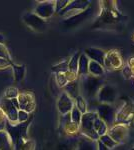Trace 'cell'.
<instances>
[{
	"instance_id": "obj_13",
	"label": "cell",
	"mask_w": 134,
	"mask_h": 150,
	"mask_svg": "<svg viewBox=\"0 0 134 150\" xmlns=\"http://www.w3.org/2000/svg\"><path fill=\"white\" fill-rule=\"evenodd\" d=\"M73 107H74V100L70 98L66 93L62 92L57 101V108L59 113L61 115L68 114V113H70Z\"/></svg>"
},
{
	"instance_id": "obj_3",
	"label": "cell",
	"mask_w": 134,
	"mask_h": 150,
	"mask_svg": "<svg viewBox=\"0 0 134 150\" xmlns=\"http://www.w3.org/2000/svg\"><path fill=\"white\" fill-rule=\"evenodd\" d=\"M113 125H125L134 128V102L132 100H127L117 109Z\"/></svg>"
},
{
	"instance_id": "obj_32",
	"label": "cell",
	"mask_w": 134,
	"mask_h": 150,
	"mask_svg": "<svg viewBox=\"0 0 134 150\" xmlns=\"http://www.w3.org/2000/svg\"><path fill=\"white\" fill-rule=\"evenodd\" d=\"M69 3V0H60V1H55V12L59 13L63 8L66 7L67 4Z\"/></svg>"
},
{
	"instance_id": "obj_33",
	"label": "cell",
	"mask_w": 134,
	"mask_h": 150,
	"mask_svg": "<svg viewBox=\"0 0 134 150\" xmlns=\"http://www.w3.org/2000/svg\"><path fill=\"white\" fill-rule=\"evenodd\" d=\"M29 113H27L26 111H24V110H19V112H18V115H17V119L19 120V122L20 123H22L24 121H26V120L29 118Z\"/></svg>"
},
{
	"instance_id": "obj_8",
	"label": "cell",
	"mask_w": 134,
	"mask_h": 150,
	"mask_svg": "<svg viewBox=\"0 0 134 150\" xmlns=\"http://www.w3.org/2000/svg\"><path fill=\"white\" fill-rule=\"evenodd\" d=\"M117 89L111 84H103V86L99 89L98 93H97L96 99L99 103L103 104H113L117 99Z\"/></svg>"
},
{
	"instance_id": "obj_25",
	"label": "cell",
	"mask_w": 134,
	"mask_h": 150,
	"mask_svg": "<svg viewBox=\"0 0 134 150\" xmlns=\"http://www.w3.org/2000/svg\"><path fill=\"white\" fill-rule=\"evenodd\" d=\"M98 141H100L102 144L104 145V146H106L108 149H112V148H115V146H117V143H116L115 141H114L113 139L111 138L110 136H109L108 134H104V135H102L101 137H99V140Z\"/></svg>"
},
{
	"instance_id": "obj_40",
	"label": "cell",
	"mask_w": 134,
	"mask_h": 150,
	"mask_svg": "<svg viewBox=\"0 0 134 150\" xmlns=\"http://www.w3.org/2000/svg\"><path fill=\"white\" fill-rule=\"evenodd\" d=\"M130 150H134V146H133V147H132V148H131Z\"/></svg>"
},
{
	"instance_id": "obj_26",
	"label": "cell",
	"mask_w": 134,
	"mask_h": 150,
	"mask_svg": "<svg viewBox=\"0 0 134 150\" xmlns=\"http://www.w3.org/2000/svg\"><path fill=\"white\" fill-rule=\"evenodd\" d=\"M69 114H70V119H71V121L73 123H75V124L80 125L81 118H82V113L75 107V105H74V107L72 108V110L70 111Z\"/></svg>"
},
{
	"instance_id": "obj_36",
	"label": "cell",
	"mask_w": 134,
	"mask_h": 150,
	"mask_svg": "<svg viewBox=\"0 0 134 150\" xmlns=\"http://www.w3.org/2000/svg\"><path fill=\"white\" fill-rule=\"evenodd\" d=\"M126 65L130 68L131 73H132V76L134 77V57L129 58V59L127 60V63H126Z\"/></svg>"
},
{
	"instance_id": "obj_29",
	"label": "cell",
	"mask_w": 134,
	"mask_h": 150,
	"mask_svg": "<svg viewBox=\"0 0 134 150\" xmlns=\"http://www.w3.org/2000/svg\"><path fill=\"white\" fill-rule=\"evenodd\" d=\"M7 134L4 132H0V150L9 149V141L7 140Z\"/></svg>"
},
{
	"instance_id": "obj_30",
	"label": "cell",
	"mask_w": 134,
	"mask_h": 150,
	"mask_svg": "<svg viewBox=\"0 0 134 150\" xmlns=\"http://www.w3.org/2000/svg\"><path fill=\"white\" fill-rule=\"evenodd\" d=\"M13 67L14 72H15V79L17 81H20L23 78L24 73H25V68L23 66H15V65H13Z\"/></svg>"
},
{
	"instance_id": "obj_12",
	"label": "cell",
	"mask_w": 134,
	"mask_h": 150,
	"mask_svg": "<svg viewBox=\"0 0 134 150\" xmlns=\"http://www.w3.org/2000/svg\"><path fill=\"white\" fill-rule=\"evenodd\" d=\"M92 14V8L91 6L88 7L86 10L80 12V13L76 14L74 16H71L69 18H66L64 21H63V24L67 27H74V26H77L79 24H81L82 22H84L87 18L89 17Z\"/></svg>"
},
{
	"instance_id": "obj_15",
	"label": "cell",
	"mask_w": 134,
	"mask_h": 150,
	"mask_svg": "<svg viewBox=\"0 0 134 150\" xmlns=\"http://www.w3.org/2000/svg\"><path fill=\"white\" fill-rule=\"evenodd\" d=\"M83 53L86 55L87 57H88L89 60L97 62V63H99L100 65L103 66L104 59H105V55H106V51L100 49V48L89 47V48H86Z\"/></svg>"
},
{
	"instance_id": "obj_31",
	"label": "cell",
	"mask_w": 134,
	"mask_h": 150,
	"mask_svg": "<svg viewBox=\"0 0 134 150\" xmlns=\"http://www.w3.org/2000/svg\"><path fill=\"white\" fill-rule=\"evenodd\" d=\"M0 59L6 60L7 62H10L11 63V59H10V57H9V53L7 51L6 48L2 44H0Z\"/></svg>"
},
{
	"instance_id": "obj_35",
	"label": "cell",
	"mask_w": 134,
	"mask_h": 150,
	"mask_svg": "<svg viewBox=\"0 0 134 150\" xmlns=\"http://www.w3.org/2000/svg\"><path fill=\"white\" fill-rule=\"evenodd\" d=\"M22 150H34V142L33 141L23 142Z\"/></svg>"
},
{
	"instance_id": "obj_39",
	"label": "cell",
	"mask_w": 134,
	"mask_h": 150,
	"mask_svg": "<svg viewBox=\"0 0 134 150\" xmlns=\"http://www.w3.org/2000/svg\"><path fill=\"white\" fill-rule=\"evenodd\" d=\"M0 41H3V37H2V35H0Z\"/></svg>"
},
{
	"instance_id": "obj_17",
	"label": "cell",
	"mask_w": 134,
	"mask_h": 150,
	"mask_svg": "<svg viewBox=\"0 0 134 150\" xmlns=\"http://www.w3.org/2000/svg\"><path fill=\"white\" fill-rule=\"evenodd\" d=\"M75 150H97V141L88 139L80 135Z\"/></svg>"
},
{
	"instance_id": "obj_41",
	"label": "cell",
	"mask_w": 134,
	"mask_h": 150,
	"mask_svg": "<svg viewBox=\"0 0 134 150\" xmlns=\"http://www.w3.org/2000/svg\"><path fill=\"white\" fill-rule=\"evenodd\" d=\"M132 39H133V41H134V35H133V37H132Z\"/></svg>"
},
{
	"instance_id": "obj_22",
	"label": "cell",
	"mask_w": 134,
	"mask_h": 150,
	"mask_svg": "<svg viewBox=\"0 0 134 150\" xmlns=\"http://www.w3.org/2000/svg\"><path fill=\"white\" fill-rule=\"evenodd\" d=\"M93 128L95 130V132L98 134L99 137H101L102 135L106 134L107 131H108V126L104 121H102L100 118L97 116L96 118L94 119V123H93Z\"/></svg>"
},
{
	"instance_id": "obj_5",
	"label": "cell",
	"mask_w": 134,
	"mask_h": 150,
	"mask_svg": "<svg viewBox=\"0 0 134 150\" xmlns=\"http://www.w3.org/2000/svg\"><path fill=\"white\" fill-rule=\"evenodd\" d=\"M90 6H91V1L88 0H73V1H69L66 7L59 12V15L64 16L66 19L86 10Z\"/></svg>"
},
{
	"instance_id": "obj_27",
	"label": "cell",
	"mask_w": 134,
	"mask_h": 150,
	"mask_svg": "<svg viewBox=\"0 0 134 150\" xmlns=\"http://www.w3.org/2000/svg\"><path fill=\"white\" fill-rule=\"evenodd\" d=\"M68 60H65V61H62L60 63L54 65L52 67V71L55 72V73H66L68 71Z\"/></svg>"
},
{
	"instance_id": "obj_37",
	"label": "cell",
	"mask_w": 134,
	"mask_h": 150,
	"mask_svg": "<svg viewBox=\"0 0 134 150\" xmlns=\"http://www.w3.org/2000/svg\"><path fill=\"white\" fill-rule=\"evenodd\" d=\"M97 150H110V149H108L106 146H104L100 141H97Z\"/></svg>"
},
{
	"instance_id": "obj_21",
	"label": "cell",
	"mask_w": 134,
	"mask_h": 150,
	"mask_svg": "<svg viewBox=\"0 0 134 150\" xmlns=\"http://www.w3.org/2000/svg\"><path fill=\"white\" fill-rule=\"evenodd\" d=\"M88 74L94 77H103L105 74V69L99 63L90 60L88 65Z\"/></svg>"
},
{
	"instance_id": "obj_19",
	"label": "cell",
	"mask_w": 134,
	"mask_h": 150,
	"mask_svg": "<svg viewBox=\"0 0 134 150\" xmlns=\"http://www.w3.org/2000/svg\"><path fill=\"white\" fill-rule=\"evenodd\" d=\"M64 89V93H66L70 98H72L74 100L77 96L80 95V88H79V81L78 79L68 83L63 87Z\"/></svg>"
},
{
	"instance_id": "obj_6",
	"label": "cell",
	"mask_w": 134,
	"mask_h": 150,
	"mask_svg": "<svg viewBox=\"0 0 134 150\" xmlns=\"http://www.w3.org/2000/svg\"><path fill=\"white\" fill-rule=\"evenodd\" d=\"M124 66V62L118 50L111 49L106 51L105 59H104L103 67L105 71H115V70L122 69Z\"/></svg>"
},
{
	"instance_id": "obj_28",
	"label": "cell",
	"mask_w": 134,
	"mask_h": 150,
	"mask_svg": "<svg viewBox=\"0 0 134 150\" xmlns=\"http://www.w3.org/2000/svg\"><path fill=\"white\" fill-rule=\"evenodd\" d=\"M55 79H56V83H57V85L59 86L60 88H63V87L68 83V80L66 78L65 73H56Z\"/></svg>"
},
{
	"instance_id": "obj_2",
	"label": "cell",
	"mask_w": 134,
	"mask_h": 150,
	"mask_svg": "<svg viewBox=\"0 0 134 150\" xmlns=\"http://www.w3.org/2000/svg\"><path fill=\"white\" fill-rule=\"evenodd\" d=\"M79 88H80V95L85 100L96 98L97 93L99 89L105 84L103 77H94L92 75H85V76L79 77Z\"/></svg>"
},
{
	"instance_id": "obj_14",
	"label": "cell",
	"mask_w": 134,
	"mask_h": 150,
	"mask_svg": "<svg viewBox=\"0 0 134 150\" xmlns=\"http://www.w3.org/2000/svg\"><path fill=\"white\" fill-rule=\"evenodd\" d=\"M60 124H61V128L63 131L66 133L67 135H76L79 133V125L75 124L70 119V114L61 115L60 118Z\"/></svg>"
},
{
	"instance_id": "obj_9",
	"label": "cell",
	"mask_w": 134,
	"mask_h": 150,
	"mask_svg": "<svg viewBox=\"0 0 134 150\" xmlns=\"http://www.w3.org/2000/svg\"><path fill=\"white\" fill-rule=\"evenodd\" d=\"M107 134L117 144L125 143L129 135V127L125 125H113L108 128Z\"/></svg>"
},
{
	"instance_id": "obj_11",
	"label": "cell",
	"mask_w": 134,
	"mask_h": 150,
	"mask_svg": "<svg viewBox=\"0 0 134 150\" xmlns=\"http://www.w3.org/2000/svg\"><path fill=\"white\" fill-rule=\"evenodd\" d=\"M55 12V1H44L40 2L35 8V14L40 18L48 19Z\"/></svg>"
},
{
	"instance_id": "obj_38",
	"label": "cell",
	"mask_w": 134,
	"mask_h": 150,
	"mask_svg": "<svg viewBox=\"0 0 134 150\" xmlns=\"http://www.w3.org/2000/svg\"><path fill=\"white\" fill-rule=\"evenodd\" d=\"M8 65V62L6 60H3V59H0V67H5Z\"/></svg>"
},
{
	"instance_id": "obj_18",
	"label": "cell",
	"mask_w": 134,
	"mask_h": 150,
	"mask_svg": "<svg viewBox=\"0 0 134 150\" xmlns=\"http://www.w3.org/2000/svg\"><path fill=\"white\" fill-rule=\"evenodd\" d=\"M1 107L4 112L6 113L7 117H8L11 121L17 120V115H18L17 108L12 104L10 99H4V101H2V103H1Z\"/></svg>"
},
{
	"instance_id": "obj_4",
	"label": "cell",
	"mask_w": 134,
	"mask_h": 150,
	"mask_svg": "<svg viewBox=\"0 0 134 150\" xmlns=\"http://www.w3.org/2000/svg\"><path fill=\"white\" fill-rule=\"evenodd\" d=\"M97 117V113L95 111H88L85 114H82L81 122L79 125V133L81 136H84L88 139L98 141L99 136L95 132L93 128L94 119Z\"/></svg>"
},
{
	"instance_id": "obj_34",
	"label": "cell",
	"mask_w": 134,
	"mask_h": 150,
	"mask_svg": "<svg viewBox=\"0 0 134 150\" xmlns=\"http://www.w3.org/2000/svg\"><path fill=\"white\" fill-rule=\"evenodd\" d=\"M122 70V74H123V76L125 77L126 79H131L132 78V73H131V70L130 68L127 66L126 64H124V66H123V68L121 69Z\"/></svg>"
},
{
	"instance_id": "obj_23",
	"label": "cell",
	"mask_w": 134,
	"mask_h": 150,
	"mask_svg": "<svg viewBox=\"0 0 134 150\" xmlns=\"http://www.w3.org/2000/svg\"><path fill=\"white\" fill-rule=\"evenodd\" d=\"M80 54H81V52L77 51L74 55H72L69 60H68V71L77 74V69H78V60H79Z\"/></svg>"
},
{
	"instance_id": "obj_1",
	"label": "cell",
	"mask_w": 134,
	"mask_h": 150,
	"mask_svg": "<svg viewBox=\"0 0 134 150\" xmlns=\"http://www.w3.org/2000/svg\"><path fill=\"white\" fill-rule=\"evenodd\" d=\"M125 16L117 8L115 1H101L100 12L96 18L93 28L114 29L123 22Z\"/></svg>"
},
{
	"instance_id": "obj_20",
	"label": "cell",
	"mask_w": 134,
	"mask_h": 150,
	"mask_svg": "<svg viewBox=\"0 0 134 150\" xmlns=\"http://www.w3.org/2000/svg\"><path fill=\"white\" fill-rule=\"evenodd\" d=\"M89 61L88 57L84 54V53H81L79 56V60H78V69H77V76L82 77L85 76V75H88V65H89Z\"/></svg>"
},
{
	"instance_id": "obj_7",
	"label": "cell",
	"mask_w": 134,
	"mask_h": 150,
	"mask_svg": "<svg viewBox=\"0 0 134 150\" xmlns=\"http://www.w3.org/2000/svg\"><path fill=\"white\" fill-rule=\"evenodd\" d=\"M97 116L104 121L107 124L108 127L113 126L114 121H115V116L117 109L114 107L111 104H103V103H99L96 107Z\"/></svg>"
},
{
	"instance_id": "obj_16",
	"label": "cell",
	"mask_w": 134,
	"mask_h": 150,
	"mask_svg": "<svg viewBox=\"0 0 134 150\" xmlns=\"http://www.w3.org/2000/svg\"><path fill=\"white\" fill-rule=\"evenodd\" d=\"M17 101H18L19 109L20 110H24L27 113L34 110L35 102H34L33 96L30 95V94H26V93L25 94H20L18 99H17Z\"/></svg>"
},
{
	"instance_id": "obj_24",
	"label": "cell",
	"mask_w": 134,
	"mask_h": 150,
	"mask_svg": "<svg viewBox=\"0 0 134 150\" xmlns=\"http://www.w3.org/2000/svg\"><path fill=\"white\" fill-rule=\"evenodd\" d=\"M74 105L82 114H85L86 112H88V109H87V102L81 95L77 96V97L74 99Z\"/></svg>"
},
{
	"instance_id": "obj_10",
	"label": "cell",
	"mask_w": 134,
	"mask_h": 150,
	"mask_svg": "<svg viewBox=\"0 0 134 150\" xmlns=\"http://www.w3.org/2000/svg\"><path fill=\"white\" fill-rule=\"evenodd\" d=\"M23 18L25 23L33 30L38 31V32H42V31H44L46 29V26H47L46 20L40 18L35 13H27L24 15Z\"/></svg>"
}]
</instances>
